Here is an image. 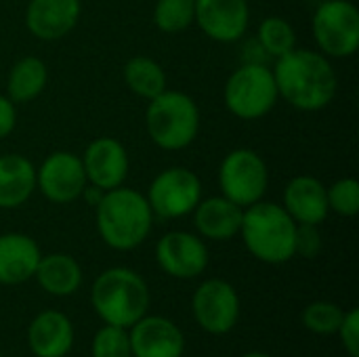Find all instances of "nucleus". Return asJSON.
I'll return each instance as SVG.
<instances>
[{"label":"nucleus","mask_w":359,"mask_h":357,"mask_svg":"<svg viewBox=\"0 0 359 357\" xmlns=\"http://www.w3.org/2000/svg\"><path fill=\"white\" fill-rule=\"evenodd\" d=\"M271 72L278 95L301 112H320L337 95V74L324 53L294 46L276 59Z\"/></svg>","instance_id":"obj_1"},{"label":"nucleus","mask_w":359,"mask_h":357,"mask_svg":"<svg viewBox=\"0 0 359 357\" xmlns=\"http://www.w3.org/2000/svg\"><path fill=\"white\" fill-rule=\"evenodd\" d=\"M97 210V231L114 250L141 246L154 225V213L143 194L130 187H116L103 194Z\"/></svg>","instance_id":"obj_2"},{"label":"nucleus","mask_w":359,"mask_h":357,"mask_svg":"<svg viewBox=\"0 0 359 357\" xmlns=\"http://www.w3.org/2000/svg\"><path fill=\"white\" fill-rule=\"evenodd\" d=\"M240 234L248 252L267 265H282L297 257V221L276 202L259 200L246 206Z\"/></svg>","instance_id":"obj_3"},{"label":"nucleus","mask_w":359,"mask_h":357,"mask_svg":"<svg viewBox=\"0 0 359 357\" xmlns=\"http://www.w3.org/2000/svg\"><path fill=\"white\" fill-rule=\"evenodd\" d=\"M90 303L103 324L130 328L149 309V288L145 280L128 267H111L97 276Z\"/></svg>","instance_id":"obj_4"},{"label":"nucleus","mask_w":359,"mask_h":357,"mask_svg":"<svg viewBox=\"0 0 359 357\" xmlns=\"http://www.w3.org/2000/svg\"><path fill=\"white\" fill-rule=\"evenodd\" d=\"M149 139L168 151L185 149L200 130V109L196 101L181 90H164L149 99L145 112Z\"/></svg>","instance_id":"obj_5"},{"label":"nucleus","mask_w":359,"mask_h":357,"mask_svg":"<svg viewBox=\"0 0 359 357\" xmlns=\"http://www.w3.org/2000/svg\"><path fill=\"white\" fill-rule=\"evenodd\" d=\"M227 109L242 120H259L267 116L280 99L273 72L265 63H242L227 80Z\"/></svg>","instance_id":"obj_6"},{"label":"nucleus","mask_w":359,"mask_h":357,"mask_svg":"<svg viewBox=\"0 0 359 357\" xmlns=\"http://www.w3.org/2000/svg\"><path fill=\"white\" fill-rule=\"evenodd\" d=\"M313 36L326 57H351L359 46V11L349 0H324L313 13Z\"/></svg>","instance_id":"obj_7"},{"label":"nucleus","mask_w":359,"mask_h":357,"mask_svg":"<svg viewBox=\"0 0 359 357\" xmlns=\"http://www.w3.org/2000/svg\"><path fill=\"white\" fill-rule=\"evenodd\" d=\"M269 183V173L265 160L248 147L229 151L219 168V187L221 194L246 208L263 200Z\"/></svg>","instance_id":"obj_8"},{"label":"nucleus","mask_w":359,"mask_h":357,"mask_svg":"<svg viewBox=\"0 0 359 357\" xmlns=\"http://www.w3.org/2000/svg\"><path fill=\"white\" fill-rule=\"evenodd\" d=\"M145 198L154 217L181 219L185 215H191L202 200V183L198 175L189 168L170 166L151 181Z\"/></svg>","instance_id":"obj_9"},{"label":"nucleus","mask_w":359,"mask_h":357,"mask_svg":"<svg viewBox=\"0 0 359 357\" xmlns=\"http://www.w3.org/2000/svg\"><path fill=\"white\" fill-rule=\"evenodd\" d=\"M191 311L204 332L223 337L229 335L240 320V297L229 282L212 278L196 288L191 297Z\"/></svg>","instance_id":"obj_10"},{"label":"nucleus","mask_w":359,"mask_h":357,"mask_svg":"<svg viewBox=\"0 0 359 357\" xmlns=\"http://www.w3.org/2000/svg\"><path fill=\"white\" fill-rule=\"evenodd\" d=\"M86 183L88 179L82 158L69 151H55L40 164V168H36V187L55 204H69L78 200Z\"/></svg>","instance_id":"obj_11"},{"label":"nucleus","mask_w":359,"mask_h":357,"mask_svg":"<svg viewBox=\"0 0 359 357\" xmlns=\"http://www.w3.org/2000/svg\"><path fill=\"white\" fill-rule=\"evenodd\" d=\"M160 269L175 280H194L208 267V248L189 231H168L156 246Z\"/></svg>","instance_id":"obj_12"},{"label":"nucleus","mask_w":359,"mask_h":357,"mask_svg":"<svg viewBox=\"0 0 359 357\" xmlns=\"http://www.w3.org/2000/svg\"><path fill=\"white\" fill-rule=\"evenodd\" d=\"M133 357H183V330L164 316H143L128 328Z\"/></svg>","instance_id":"obj_13"},{"label":"nucleus","mask_w":359,"mask_h":357,"mask_svg":"<svg viewBox=\"0 0 359 357\" xmlns=\"http://www.w3.org/2000/svg\"><path fill=\"white\" fill-rule=\"evenodd\" d=\"M194 21L217 42H238L248 27L250 8L246 0H196Z\"/></svg>","instance_id":"obj_14"},{"label":"nucleus","mask_w":359,"mask_h":357,"mask_svg":"<svg viewBox=\"0 0 359 357\" xmlns=\"http://www.w3.org/2000/svg\"><path fill=\"white\" fill-rule=\"evenodd\" d=\"M82 166L88 183L103 191L124 185L128 177V154L126 147L114 137H99L88 143L82 156Z\"/></svg>","instance_id":"obj_15"},{"label":"nucleus","mask_w":359,"mask_h":357,"mask_svg":"<svg viewBox=\"0 0 359 357\" xmlns=\"http://www.w3.org/2000/svg\"><path fill=\"white\" fill-rule=\"evenodd\" d=\"M80 17V0H29L25 25L38 40H59L67 36Z\"/></svg>","instance_id":"obj_16"},{"label":"nucleus","mask_w":359,"mask_h":357,"mask_svg":"<svg viewBox=\"0 0 359 357\" xmlns=\"http://www.w3.org/2000/svg\"><path fill=\"white\" fill-rule=\"evenodd\" d=\"M27 347L36 357H65L74 347V324L57 311H40L27 326Z\"/></svg>","instance_id":"obj_17"},{"label":"nucleus","mask_w":359,"mask_h":357,"mask_svg":"<svg viewBox=\"0 0 359 357\" xmlns=\"http://www.w3.org/2000/svg\"><path fill=\"white\" fill-rule=\"evenodd\" d=\"M282 206L299 225H320L330 213L324 183L309 175L294 177L286 185Z\"/></svg>","instance_id":"obj_18"},{"label":"nucleus","mask_w":359,"mask_h":357,"mask_svg":"<svg viewBox=\"0 0 359 357\" xmlns=\"http://www.w3.org/2000/svg\"><path fill=\"white\" fill-rule=\"evenodd\" d=\"M40 248L34 238L25 234H2L0 236V284L19 286L34 278Z\"/></svg>","instance_id":"obj_19"},{"label":"nucleus","mask_w":359,"mask_h":357,"mask_svg":"<svg viewBox=\"0 0 359 357\" xmlns=\"http://www.w3.org/2000/svg\"><path fill=\"white\" fill-rule=\"evenodd\" d=\"M244 208L225 196H215L200 200L194 208V223L202 238L223 242L240 234Z\"/></svg>","instance_id":"obj_20"},{"label":"nucleus","mask_w":359,"mask_h":357,"mask_svg":"<svg viewBox=\"0 0 359 357\" xmlns=\"http://www.w3.org/2000/svg\"><path fill=\"white\" fill-rule=\"evenodd\" d=\"M36 189V166L19 156H0V208H19Z\"/></svg>","instance_id":"obj_21"},{"label":"nucleus","mask_w":359,"mask_h":357,"mask_svg":"<svg viewBox=\"0 0 359 357\" xmlns=\"http://www.w3.org/2000/svg\"><path fill=\"white\" fill-rule=\"evenodd\" d=\"M34 278L50 297H72L82 286V269L78 261L63 252L40 257Z\"/></svg>","instance_id":"obj_22"},{"label":"nucleus","mask_w":359,"mask_h":357,"mask_svg":"<svg viewBox=\"0 0 359 357\" xmlns=\"http://www.w3.org/2000/svg\"><path fill=\"white\" fill-rule=\"evenodd\" d=\"M46 80L48 72L44 61L38 57H23L8 72L6 97L13 103H29L44 90Z\"/></svg>","instance_id":"obj_23"},{"label":"nucleus","mask_w":359,"mask_h":357,"mask_svg":"<svg viewBox=\"0 0 359 357\" xmlns=\"http://www.w3.org/2000/svg\"><path fill=\"white\" fill-rule=\"evenodd\" d=\"M122 74H124L126 86L135 95H139L147 101L166 90V74H164L162 65L158 61H154L151 57L139 55V57L128 59Z\"/></svg>","instance_id":"obj_24"},{"label":"nucleus","mask_w":359,"mask_h":357,"mask_svg":"<svg viewBox=\"0 0 359 357\" xmlns=\"http://www.w3.org/2000/svg\"><path fill=\"white\" fill-rule=\"evenodd\" d=\"M257 42L267 57H282L297 46V32L284 17H267L259 25Z\"/></svg>","instance_id":"obj_25"},{"label":"nucleus","mask_w":359,"mask_h":357,"mask_svg":"<svg viewBox=\"0 0 359 357\" xmlns=\"http://www.w3.org/2000/svg\"><path fill=\"white\" fill-rule=\"evenodd\" d=\"M196 17V0H158L154 6V23L166 34L187 29Z\"/></svg>","instance_id":"obj_26"},{"label":"nucleus","mask_w":359,"mask_h":357,"mask_svg":"<svg viewBox=\"0 0 359 357\" xmlns=\"http://www.w3.org/2000/svg\"><path fill=\"white\" fill-rule=\"evenodd\" d=\"M343 316H345V311L337 303H330V301H313V303H309L303 309L301 320H303V326L311 335H318V337H334L339 332V326L343 322Z\"/></svg>","instance_id":"obj_27"},{"label":"nucleus","mask_w":359,"mask_h":357,"mask_svg":"<svg viewBox=\"0 0 359 357\" xmlns=\"http://www.w3.org/2000/svg\"><path fill=\"white\" fill-rule=\"evenodd\" d=\"M90 356L93 357H133L130 353V339L128 330L120 326H109L103 324L90 345Z\"/></svg>","instance_id":"obj_28"},{"label":"nucleus","mask_w":359,"mask_h":357,"mask_svg":"<svg viewBox=\"0 0 359 357\" xmlns=\"http://www.w3.org/2000/svg\"><path fill=\"white\" fill-rule=\"evenodd\" d=\"M328 208L341 217H355L359 210V183L353 177L334 181L326 189Z\"/></svg>","instance_id":"obj_29"},{"label":"nucleus","mask_w":359,"mask_h":357,"mask_svg":"<svg viewBox=\"0 0 359 357\" xmlns=\"http://www.w3.org/2000/svg\"><path fill=\"white\" fill-rule=\"evenodd\" d=\"M322 250V234L318 225H299L297 223V236H294V255L305 259H316Z\"/></svg>","instance_id":"obj_30"},{"label":"nucleus","mask_w":359,"mask_h":357,"mask_svg":"<svg viewBox=\"0 0 359 357\" xmlns=\"http://www.w3.org/2000/svg\"><path fill=\"white\" fill-rule=\"evenodd\" d=\"M337 337L341 339L343 349L347 351L349 357H359V309L353 307L349 311H345L343 322L339 326Z\"/></svg>","instance_id":"obj_31"},{"label":"nucleus","mask_w":359,"mask_h":357,"mask_svg":"<svg viewBox=\"0 0 359 357\" xmlns=\"http://www.w3.org/2000/svg\"><path fill=\"white\" fill-rule=\"evenodd\" d=\"M15 122H17V112H15V103L0 95V139L8 137L15 128Z\"/></svg>","instance_id":"obj_32"},{"label":"nucleus","mask_w":359,"mask_h":357,"mask_svg":"<svg viewBox=\"0 0 359 357\" xmlns=\"http://www.w3.org/2000/svg\"><path fill=\"white\" fill-rule=\"evenodd\" d=\"M103 189L101 187H97V185H93V183H86V187H84V191H82V196L86 198V202L90 204V206H97L99 204V200L103 198Z\"/></svg>","instance_id":"obj_33"},{"label":"nucleus","mask_w":359,"mask_h":357,"mask_svg":"<svg viewBox=\"0 0 359 357\" xmlns=\"http://www.w3.org/2000/svg\"><path fill=\"white\" fill-rule=\"evenodd\" d=\"M242 357H273L269 353H263V351H250V353H244Z\"/></svg>","instance_id":"obj_34"},{"label":"nucleus","mask_w":359,"mask_h":357,"mask_svg":"<svg viewBox=\"0 0 359 357\" xmlns=\"http://www.w3.org/2000/svg\"><path fill=\"white\" fill-rule=\"evenodd\" d=\"M0 357H2V353H0Z\"/></svg>","instance_id":"obj_35"}]
</instances>
